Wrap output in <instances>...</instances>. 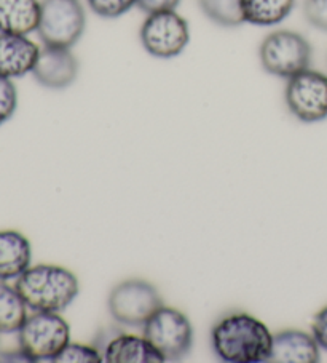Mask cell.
I'll use <instances>...</instances> for the list:
<instances>
[{"label": "cell", "instance_id": "cell-11", "mask_svg": "<svg viewBox=\"0 0 327 363\" xmlns=\"http://www.w3.org/2000/svg\"><path fill=\"white\" fill-rule=\"evenodd\" d=\"M40 48L26 35L0 34V77L16 79L33 72Z\"/></svg>", "mask_w": 327, "mask_h": 363}, {"label": "cell", "instance_id": "cell-21", "mask_svg": "<svg viewBox=\"0 0 327 363\" xmlns=\"http://www.w3.org/2000/svg\"><path fill=\"white\" fill-rule=\"evenodd\" d=\"M18 106V91L11 79L0 77V125L13 117Z\"/></svg>", "mask_w": 327, "mask_h": 363}, {"label": "cell", "instance_id": "cell-6", "mask_svg": "<svg viewBox=\"0 0 327 363\" xmlns=\"http://www.w3.org/2000/svg\"><path fill=\"white\" fill-rule=\"evenodd\" d=\"M107 306L115 322L127 327H144L149 318L163 308V301L159 290L150 281L131 279L118 284L110 291Z\"/></svg>", "mask_w": 327, "mask_h": 363}, {"label": "cell", "instance_id": "cell-4", "mask_svg": "<svg viewBox=\"0 0 327 363\" xmlns=\"http://www.w3.org/2000/svg\"><path fill=\"white\" fill-rule=\"evenodd\" d=\"M85 10L79 0H42L39 33L43 45L71 48L84 35Z\"/></svg>", "mask_w": 327, "mask_h": 363}, {"label": "cell", "instance_id": "cell-23", "mask_svg": "<svg viewBox=\"0 0 327 363\" xmlns=\"http://www.w3.org/2000/svg\"><path fill=\"white\" fill-rule=\"evenodd\" d=\"M311 331H313L311 335L319 344V347L327 350V306L324 309H321L316 314V317H314Z\"/></svg>", "mask_w": 327, "mask_h": 363}, {"label": "cell", "instance_id": "cell-8", "mask_svg": "<svg viewBox=\"0 0 327 363\" xmlns=\"http://www.w3.org/2000/svg\"><path fill=\"white\" fill-rule=\"evenodd\" d=\"M141 43L149 55L169 60L184 52L190 42L188 23L174 10L147 16L141 28Z\"/></svg>", "mask_w": 327, "mask_h": 363}, {"label": "cell", "instance_id": "cell-24", "mask_svg": "<svg viewBox=\"0 0 327 363\" xmlns=\"http://www.w3.org/2000/svg\"><path fill=\"white\" fill-rule=\"evenodd\" d=\"M179 4L180 0H137L136 5L144 11V13L152 15L159 13V11L176 10Z\"/></svg>", "mask_w": 327, "mask_h": 363}, {"label": "cell", "instance_id": "cell-2", "mask_svg": "<svg viewBox=\"0 0 327 363\" xmlns=\"http://www.w3.org/2000/svg\"><path fill=\"white\" fill-rule=\"evenodd\" d=\"M15 288L30 311L61 312L77 298L79 280L62 266L39 264L21 274Z\"/></svg>", "mask_w": 327, "mask_h": 363}, {"label": "cell", "instance_id": "cell-7", "mask_svg": "<svg viewBox=\"0 0 327 363\" xmlns=\"http://www.w3.org/2000/svg\"><path fill=\"white\" fill-rule=\"evenodd\" d=\"M144 337L168 362L184 359L192 349L193 328L180 311L163 306L144 325Z\"/></svg>", "mask_w": 327, "mask_h": 363}, {"label": "cell", "instance_id": "cell-22", "mask_svg": "<svg viewBox=\"0 0 327 363\" xmlns=\"http://www.w3.org/2000/svg\"><path fill=\"white\" fill-rule=\"evenodd\" d=\"M304 11L313 28L327 33V0H306Z\"/></svg>", "mask_w": 327, "mask_h": 363}, {"label": "cell", "instance_id": "cell-20", "mask_svg": "<svg viewBox=\"0 0 327 363\" xmlns=\"http://www.w3.org/2000/svg\"><path fill=\"white\" fill-rule=\"evenodd\" d=\"M137 0H88L93 13L101 18H118L134 7Z\"/></svg>", "mask_w": 327, "mask_h": 363}, {"label": "cell", "instance_id": "cell-14", "mask_svg": "<svg viewBox=\"0 0 327 363\" xmlns=\"http://www.w3.org/2000/svg\"><path fill=\"white\" fill-rule=\"evenodd\" d=\"M33 248L16 230H0V280L18 279L30 267Z\"/></svg>", "mask_w": 327, "mask_h": 363}, {"label": "cell", "instance_id": "cell-3", "mask_svg": "<svg viewBox=\"0 0 327 363\" xmlns=\"http://www.w3.org/2000/svg\"><path fill=\"white\" fill-rule=\"evenodd\" d=\"M20 352L28 362H54L71 342V328L58 312H34L18 331Z\"/></svg>", "mask_w": 327, "mask_h": 363}, {"label": "cell", "instance_id": "cell-19", "mask_svg": "<svg viewBox=\"0 0 327 363\" xmlns=\"http://www.w3.org/2000/svg\"><path fill=\"white\" fill-rule=\"evenodd\" d=\"M56 363H101L104 362L103 354L98 349L85 344L69 342L64 350L54 359Z\"/></svg>", "mask_w": 327, "mask_h": 363}, {"label": "cell", "instance_id": "cell-13", "mask_svg": "<svg viewBox=\"0 0 327 363\" xmlns=\"http://www.w3.org/2000/svg\"><path fill=\"white\" fill-rule=\"evenodd\" d=\"M107 363H163L166 362L146 337L118 335L107 342L103 352Z\"/></svg>", "mask_w": 327, "mask_h": 363}, {"label": "cell", "instance_id": "cell-10", "mask_svg": "<svg viewBox=\"0 0 327 363\" xmlns=\"http://www.w3.org/2000/svg\"><path fill=\"white\" fill-rule=\"evenodd\" d=\"M79 74V61L71 48L48 47L40 48L39 58L33 69V76L42 86L62 90L72 85Z\"/></svg>", "mask_w": 327, "mask_h": 363}, {"label": "cell", "instance_id": "cell-1", "mask_svg": "<svg viewBox=\"0 0 327 363\" xmlns=\"http://www.w3.org/2000/svg\"><path fill=\"white\" fill-rule=\"evenodd\" d=\"M211 341L214 352L222 362L262 363L272 355L273 335L256 317L236 312L214 325Z\"/></svg>", "mask_w": 327, "mask_h": 363}, {"label": "cell", "instance_id": "cell-12", "mask_svg": "<svg viewBox=\"0 0 327 363\" xmlns=\"http://www.w3.org/2000/svg\"><path fill=\"white\" fill-rule=\"evenodd\" d=\"M272 363H316L319 362V344L313 335L300 330H285L273 335Z\"/></svg>", "mask_w": 327, "mask_h": 363}, {"label": "cell", "instance_id": "cell-17", "mask_svg": "<svg viewBox=\"0 0 327 363\" xmlns=\"http://www.w3.org/2000/svg\"><path fill=\"white\" fill-rule=\"evenodd\" d=\"M28 318V306L16 288L0 280V333H18Z\"/></svg>", "mask_w": 327, "mask_h": 363}, {"label": "cell", "instance_id": "cell-16", "mask_svg": "<svg viewBox=\"0 0 327 363\" xmlns=\"http://www.w3.org/2000/svg\"><path fill=\"white\" fill-rule=\"evenodd\" d=\"M244 23L276 26L291 15L295 0H241Z\"/></svg>", "mask_w": 327, "mask_h": 363}, {"label": "cell", "instance_id": "cell-18", "mask_svg": "<svg viewBox=\"0 0 327 363\" xmlns=\"http://www.w3.org/2000/svg\"><path fill=\"white\" fill-rule=\"evenodd\" d=\"M203 13L219 26L236 28L244 23L241 0H198Z\"/></svg>", "mask_w": 327, "mask_h": 363}, {"label": "cell", "instance_id": "cell-5", "mask_svg": "<svg viewBox=\"0 0 327 363\" xmlns=\"http://www.w3.org/2000/svg\"><path fill=\"white\" fill-rule=\"evenodd\" d=\"M260 62L268 74L291 79L311 65V45L294 30H275L260 45Z\"/></svg>", "mask_w": 327, "mask_h": 363}, {"label": "cell", "instance_id": "cell-9", "mask_svg": "<svg viewBox=\"0 0 327 363\" xmlns=\"http://www.w3.org/2000/svg\"><path fill=\"white\" fill-rule=\"evenodd\" d=\"M285 99L287 109L300 122L314 123L327 118V76L305 69L287 79Z\"/></svg>", "mask_w": 327, "mask_h": 363}, {"label": "cell", "instance_id": "cell-15", "mask_svg": "<svg viewBox=\"0 0 327 363\" xmlns=\"http://www.w3.org/2000/svg\"><path fill=\"white\" fill-rule=\"evenodd\" d=\"M39 0H0V34L28 35L39 28Z\"/></svg>", "mask_w": 327, "mask_h": 363}]
</instances>
